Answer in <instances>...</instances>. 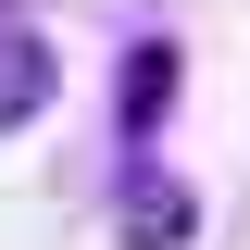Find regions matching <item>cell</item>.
Masks as SVG:
<instances>
[{
	"instance_id": "6da1fadb",
	"label": "cell",
	"mask_w": 250,
	"mask_h": 250,
	"mask_svg": "<svg viewBox=\"0 0 250 250\" xmlns=\"http://www.w3.org/2000/svg\"><path fill=\"white\" fill-rule=\"evenodd\" d=\"M50 88H62V62H50V38H25V25H0V138L50 113Z\"/></svg>"
},
{
	"instance_id": "7a4b0ae2",
	"label": "cell",
	"mask_w": 250,
	"mask_h": 250,
	"mask_svg": "<svg viewBox=\"0 0 250 250\" xmlns=\"http://www.w3.org/2000/svg\"><path fill=\"white\" fill-rule=\"evenodd\" d=\"M163 113H175V38H138V50H125V100H113V125H125V138H150Z\"/></svg>"
},
{
	"instance_id": "3957f363",
	"label": "cell",
	"mask_w": 250,
	"mask_h": 250,
	"mask_svg": "<svg viewBox=\"0 0 250 250\" xmlns=\"http://www.w3.org/2000/svg\"><path fill=\"white\" fill-rule=\"evenodd\" d=\"M188 225H200V200H188L175 175H138L125 188V250H175Z\"/></svg>"
}]
</instances>
